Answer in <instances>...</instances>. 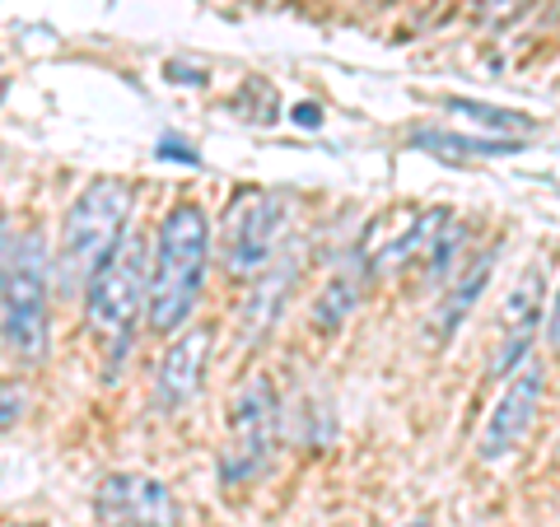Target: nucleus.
Returning <instances> with one entry per match:
<instances>
[{"label": "nucleus", "instance_id": "obj_1", "mask_svg": "<svg viewBox=\"0 0 560 527\" xmlns=\"http://www.w3.org/2000/svg\"><path fill=\"white\" fill-rule=\"evenodd\" d=\"M210 257V220L197 201L173 206L160 224V243L150 257V285H145V323L150 331H178L201 298Z\"/></svg>", "mask_w": 560, "mask_h": 527}, {"label": "nucleus", "instance_id": "obj_2", "mask_svg": "<svg viewBox=\"0 0 560 527\" xmlns=\"http://www.w3.org/2000/svg\"><path fill=\"white\" fill-rule=\"evenodd\" d=\"M136 191L121 178H98L75 197L61 224V253H57V276L66 290H75L80 280H90L94 267L113 253V243L127 234Z\"/></svg>", "mask_w": 560, "mask_h": 527}, {"label": "nucleus", "instance_id": "obj_3", "mask_svg": "<svg viewBox=\"0 0 560 527\" xmlns=\"http://www.w3.org/2000/svg\"><path fill=\"white\" fill-rule=\"evenodd\" d=\"M47 243L43 234H24L14 248L10 276L0 285V341L14 360L38 364L51 341V308H47Z\"/></svg>", "mask_w": 560, "mask_h": 527}, {"label": "nucleus", "instance_id": "obj_4", "mask_svg": "<svg viewBox=\"0 0 560 527\" xmlns=\"http://www.w3.org/2000/svg\"><path fill=\"white\" fill-rule=\"evenodd\" d=\"M145 285H150V243L140 234H121L113 253L84 280V313H90L98 331L127 337L136 313L145 308Z\"/></svg>", "mask_w": 560, "mask_h": 527}, {"label": "nucleus", "instance_id": "obj_5", "mask_svg": "<svg viewBox=\"0 0 560 527\" xmlns=\"http://www.w3.org/2000/svg\"><path fill=\"white\" fill-rule=\"evenodd\" d=\"M290 206L276 191H243L230 206V224H224V267L230 276H261L276 257V243L285 234Z\"/></svg>", "mask_w": 560, "mask_h": 527}, {"label": "nucleus", "instance_id": "obj_6", "mask_svg": "<svg viewBox=\"0 0 560 527\" xmlns=\"http://www.w3.org/2000/svg\"><path fill=\"white\" fill-rule=\"evenodd\" d=\"M276 430H280V401L271 378H253L248 388L234 397V444L224 453V481H253L276 453Z\"/></svg>", "mask_w": 560, "mask_h": 527}, {"label": "nucleus", "instance_id": "obj_7", "mask_svg": "<svg viewBox=\"0 0 560 527\" xmlns=\"http://www.w3.org/2000/svg\"><path fill=\"white\" fill-rule=\"evenodd\" d=\"M453 215L444 206H434V210H416V206H397L393 215H383L370 224V234H364L360 243V253H364V271L378 276V271H393L401 267V261H411L416 253H425L434 234L444 230Z\"/></svg>", "mask_w": 560, "mask_h": 527}, {"label": "nucleus", "instance_id": "obj_8", "mask_svg": "<svg viewBox=\"0 0 560 527\" xmlns=\"http://www.w3.org/2000/svg\"><path fill=\"white\" fill-rule=\"evenodd\" d=\"M541 397H547V368L537 360L518 364L510 383H504V397L495 401V411L486 420V434H481V458L486 462H500L504 453L518 448V438L533 430V420L541 411Z\"/></svg>", "mask_w": 560, "mask_h": 527}, {"label": "nucleus", "instance_id": "obj_9", "mask_svg": "<svg viewBox=\"0 0 560 527\" xmlns=\"http://www.w3.org/2000/svg\"><path fill=\"white\" fill-rule=\"evenodd\" d=\"M98 518L108 527H173L178 508H173V495L164 481L117 471L98 490Z\"/></svg>", "mask_w": 560, "mask_h": 527}, {"label": "nucleus", "instance_id": "obj_10", "mask_svg": "<svg viewBox=\"0 0 560 527\" xmlns=\"http://www.w3.org/2000/svg\"><path fill=\"white\" fill-rule=\"evenodd\" d=\"M210 341H215L210 327H187L183 337L164 350L160 374H154V401H160V407H168V411L183 407V401L201 388L206 364H210Z\"/></svg>", "mask_w": 560, "mask_h": 527}, {"label": "nucleus", "instance_id": "obj_11", "mask_svg": "<svg viewBox=\"0 0 560 527\" xmlns=\"http://www.w3.org/2000/svg\"><path fill=\"white\" fill-rule=\"evenodd\" d=\"M500 248H504V243H490V248H486L481 257H471V261H467V271L453 280V290L444 294V304H440V318H434V331H440V337H453V331L463 327L467 313L477 308V298L486 294L490 276H495V257H500Z\"/></svg>", "mask_w": 560, "mask_h": 527}, {"label": "nucleus", "instance_id": "obj_12", "mask_svg": "<svg viewBox=\"0 0 560 527\" xmlns=\"http://www.w3.org/2000/svg\"><path fill=\"white\" fill-rule=\"evenodd\" d=\"M523 140H481V136H458V131H411V150H425L434 160H500L514 154Z\"/></svg>", "mask_w": 560, "mask_h": 527}, {"label": "nucleus", "instance_id": "obj_13", "mask_svg": "<svg viewBox=\"0 0 560 527\" xmlns=\"http://www.w3.org/2000/svg\"><path fill=\"white\" fill-rule=\"evenodd\" d=\"M547 290H551V276L541 267H528L518 276V285L510 290V298H504V313H500V331H504V337L541 327V304H547Z\"/></svg>", "mask_w": 560, "mask_h": 527}, {"label": "nucleus", "instance_id": "obj_14", "mask_svg": "<svg viewBox=\"0 0 560 527\" xmlns=\"http://www.w3.org/2000/svg\"><path fill=\"white\" fill-rule=\"evenodd\" d=\"M290 285H294V261H271V267L257 276V290H253V298H248V318H253L257 327H267L276 313L285 308L280 298L290 294Z\"/></svg>", "mask_w": 560, "mask_h": 527}, {"label": "nucleus", "instance_id": "obj_15", "mask_svg": "<svg viewBox=\"0 0 560 527\" xmlns=\"http://www.w3.org/2000/svg\"><path fill=\"white\" fill-rule=\"evenodd\" d=\"M448 113H458V117H467V121H477V127L495 131V136H504V131H514V136H528V131L537 127V121H533L528 113L495 108V103H481V98H448Z\"/></svg>", "mask_w": 560, "mask_h": 527}, {"label": "nucleus", "instance_id": "obj_16", "mask_svg": "<svg viewBox=\"0 0 560 527\" xmlns=\"http://www.w3.org/2000/svg\"><path fill=\"white\" fill-rule=\"evenodd\" d=\"M360 304V280L355 276H337L331 285L318 294V304H313V327H323V331H337L350 313H355Z\"/></svg>", "mask_w": 560, "mask_h": 527}, {"label": "nucleus", "instance_id": "obj_17", "mask_svg": "<svg viewBox=\"0 0 560 527\" xmlns=\"http://www.w3.org/2000/svg\"><path fill=\"white\" fill-rule=\"evenodd\" d=\"M533 341H537V331H514V337H500V346H495V355H490V378H504V374H514L518 368V360L533 350Z\"/></svg>", "mask_w": 560, "mask_h": 527}, {"label": "nucleus", "instance_id": "obj_18", "mask_svg": "<svg viewBox=\"0 0 560 527\" xmlns=\"http://www.w3.org/2000/svg\"><path fill=\"white\" fill-rule=\"evenodd\" d=\"M20 415H24V388L20 383H0V430L20 425Z\"/></svg>", "mask_w": 560, "mask_h": 527}, {"label": "nucleus", "instance_id": "obj_19", "mask_svg": "<svg viewBox=\"0 0 560 527\" xmlns=\"http://www.w3.org/2000/svg\"><path fill=\"white\" fill-rule=\"evenodd\" d=\"M14 248H20V238L10 234V224H0V285H5L10 276V261H14Z\"/></svg>", "mask_w": 560, "mask_h": 527}, {"label": "nucleus", "instance_id": "obj_20", "mask_svg": "<svg viewBox=\"0 0 560 527\" xmlns=\"http://www.w3.org/2000/svg\"><path fill=\"white\" fill-rule=\"evenodd\" d=\"M160 160H178V164H197V150L183 140H160Z\"/></svg>", "mask_w": 560, "mask_h": 527}, {"label": "nucleus", "instance_id": "obj_21", "mask_svg": "<svg viewBox=\"0 0 560 527\" xmlns=\"http://www.w3.org/2000/svg\"><path fill=\"white\" fill-rule=\"evenodd\" d=\"M294 121H300V127H323V108H313V103H300V108H294Z\"/></svg>", "mask_w": 560, "mask_h": 527}, {"label": "nucleus", "instance_id": "obj_22", "mask_svg": "<svg viewBox=\"0 0 560 527\" xmlns=\"http://www.w3.org/2000/svg\"><path fill=\"white\" fill-rule=\"evenodd\" d=\"M407 527H434V523H430V518H416V523H407Z\"/></svg>", "mask_w": 560, "mask_h": 527}, {"label": "nucleus", "instance_id": "obj_23", "mask_svg": "<svg viewBox=\"0 0 560 527\" xmlns=\"http://www.w3.org/2000/svg\"><path fill=\"white\" fill-rule=\"evenodd\" d=\"M0 103H5V80H0Z\"/></svg>", "mask_w": 560, "mask_h": 527}, {"label": "nucleus", "instance_id": "obj_24", "mask_svg": "<svg viewBox=\"0 0 560 527\" xmlns=\"http://www.w3.org/2000/svg\"><path fill=\"white\" fill-rule=\"evenodd\" d=\"M24 527H43V523H24Z\"/></svg>", "mask_w": 560, "mask_h": 527}]
</instances>
